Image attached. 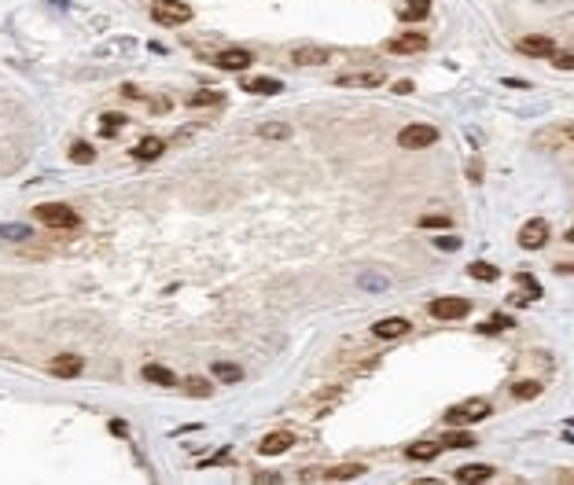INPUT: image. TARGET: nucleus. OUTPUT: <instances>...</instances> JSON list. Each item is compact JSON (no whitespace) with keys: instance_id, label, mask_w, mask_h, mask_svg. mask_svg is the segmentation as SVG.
<instances>
[{"instance_id":"f257e3e1","label":"nucleus","mask_w":574,"mask_h":485,"mask_svg":"<svg viewBox=\"0 0 574 485\" xmlns=\"http://www.w3.org/2000/svg\"><path fill=\"white\" fill-rule=\"evenodd\" d=\"M34 217L41 224H48V228H56V232H74V228H81V213L67 206V202H37L34 206Z\"/></svg>"},{"instance_id":"f03ea898","label":"nucleus","mask_w":574,"mask_h":485,"mask_svg":"<svg viewBox=\"0 0 574 485\" xmlns=\"http://www.w3.org/2000/svg\"><path fill=\"white\" fill-rule=\"evenodd\" d=\"M151 19L158 26H184L191 19V8L184 4V0H155Z\"/></svg>"},{"instance_id":"7ed1b4c3","label":"nucleus","mask_w":574,"mask_h":485,"mask_svg":"<svg viewBox=\"0 0 574 485\" xmlns=\"http://www.w3.org/2000/svg\"><path fill=\"white\" fill-rule=\"evenodd\" d=\"M398 144H401V147H409V151H423V147L438 144V129H434V125H423V122L405 125V129L398 133Z\"/></svg>"},{"instance_id":"20e7f679","label":"nucleus","mask_w":574,"mask_h":485,"mask_svg":"<svg viewBox=\"0 0 574 485\" xmlns=\"http://www.w3.org/2000/svg\"><path fill=\"white\" fill-rule=\"evenodd\" d=\"M471 312V301L467 298H434L431 301V316L434 320H464Z\"/></svg>"},{"instance_id":"39448f33","label":"nucleus","mask_w":574,"mask_h":485,"mask_svg":"<svg viewBox=\"0 0 574 485\" xmlns=\"http://www.w3.org/2000/svg\"><path fill=\"white\" fill-rule=\"evenodd\" d=\"M490 416V401H467V405H456L445 412V423H478V419Z\"/></svg>"},{"instance_id":"423d86ee","label":"nucleus","mask_w":574,"mask_h":485,"mask_svg":"<svg viewBox=\"0 0 574 485\" xmlns=\"http://www.w3.org/2000/svg\"><path fill=\"white\" fill-rule=\"evenodd\" d=\"M48 371L56 375V379H78L85 371V360H81V353H56L52 364H48Z\"/></svg>"},{"instance_id":"0eeeda50","label":"nucleus","mask_w":574,"mask_h":485,"mask_svg":"<svg viewBox=\"0 0 574 485\" xmlns=\"http://www.w3.org/2000/svg\"><path fill=\"white\" fill-rule=\"evenodd\" d=\"M545 239H549V224L541 217H530L523 224V232H519V246H523V250H541Z\"/></svg>"},{"instance_id":"6e6552de","label":"nucleus","mask_w":574,"mask_h":485,"mask_svg":"<svg viewBox=\"0 0 574 485\" xmlns=\"http://www.w3.org/2000/svg\"><path fill=\"white\" fill-rule=\"evenodd\" d=\"M431 41L423 34H401V37H390L387 41V52L390 56H412V52H427Z\"/></svg>"},{"instance_id":"1a4fd4ad","label":"nucleus","mask_w":574,"mask_h":485,"mask_svg":"<svg viewBox=\"0 0 574 485\" xmlns=\"http://www.w3.org/2000/svg\"><path fill=\"white\" fill-rule=\"evenodd\" d=\"M291 445H295V434H291V430H273V434H265V438L258 441V452H262V456H284Z\"/></svg>"},{"instance_id":"9d476101","label":"nucleus","mask_w":574,"mask_h":485,"mask_svg":"<svg viewBox=\"0 0 574 485\" xmlns=\"http://www.w3.org/2000/svg\"><path fill=\"white\" fill-rule=\"evenodd\" d=\"M519 52H523V56H534V59H552L556 56V41L541 37V34H530V37L519 41Z\"/></svg>"},{"instance_id":"9b49d317","label":"nucleus","mask_w":574,"mask_h":485,"mask_svg":"<svg viewBox=\"0 0 574 485\" xmlns=\"http://www.w3.org/2000/svg\"><path fill=\"white\" fill-rule=\"evenodd\" d=\"M251 63H254V56L243 52V48H225V52L214 56V67H221V70H247Z\"/></svg>"},{"instance_id":"f8f14e48","label":"nucleus","mask_w":574,"mask_h":485,"mask_svg":"<svg viewBox=\"0 0 574 485\" xmlns=\"http://www.w3.org/2000/svg\"><path fill=\"white\" fill-rule=\"evenodd\" d=\"M453 478L464 482V485H471V482H490V478H493V467H490V463H467V467H456V471H453Z\"/></svg>"},{"instance_id":"ddd939ff","label":"nucleus","mask_w":574,"mask_h":485,"mask_svg":"<svg viewBox=\"0 0 574 485\" xmlns=\"http://www.w3.org/2000/svg\"><path fill=\"white\" fill-rule=\"evenodd\" d=\"M409 331V320H401V316H387V320H379L376 327H372V335L383 338V342H390V338H401Z\"/></svg>"},{"instance_id":"4468645a","label":"nucleus","mask_w":574,"mask_h":485,"mask_svg":"<svg viewBox=\"0 0 574 485\" xmlns=\"http://www.w3.org/2000/svg\"><path fill=\"white\" fill-rule=\"evenodd\" d=\"M335 85H350V89H376V85H383V74L379 70H365V74H343Z\"/></svg>"},{"instance_id":"2eb2a0df","label":"nucleus","mask_w":574,"mask_h":485,"mask_svg":"<svg viewBox=\"0 0 574 485\" xmlns=\"http://www.w3.org/2000/svg\"><path fill=\"white\" fill-rule=\"evenodd\" d=\"M166 151V140H158V136H147L144 144H136L133 147V158H140V162H155L158 155Z\"/></svg>"},{"instance_id":"dca6fc26","label":"nucleus","mask_w":574,"mask_h":485,"mask_svg":"<svg viewBox=\"0 0 574 485\" xmlns=\"http://www.w3.org/2000/svg\"><path fill=\"white\" fill-rule=\"evenodd\" d=\"M243 89L254 92V96H280L284 85L276 81V78H251V81H243Z\"/></svg>"},{"instance_id":"f3484780","label":"nucleus","mask_w":574,"mask_h":485,"mask_svg":"<svg viewBox=\"0 0 574 485\" xmlns=\"http://www.w3.org/2000/svg\"><path fill=\"white\" fill-rule=\"evenodd\" d=\"M438 452H442L438 441H412V445L405 449V456H409V460H434Z\"/></svg>"},{"instance_id":"a211bd4d","label":"nucleus","mask_w":574,"mask_h":485,"mask_svg":"<svg viewBox=\"0 0 574 485\" xmlns=\"http://www.w3.org/2000/svg\"><path fill=\"white\" fill-rule=\"evenodd\" d=\"M431 15V0H405V8H401V19L405 23H420V19Z\"/></svg>"},{"instance_id":"6ab92c4d","label":"nucleus","mask_w":574,"mask_h":485,"mask_svg":"<svg viewBox=\"0 0 574 485\" xmlns=\"http://www.w3.org/2000/svg\"><path fill=\"white\" fill-rule=\"evenodd\" d=\"M144 379L155 382V386H173L177 375L169 371V368H162V364H147V368H144Z\"/></svg>"},{"instance_id":"aec40b11","label":"nucleus","mask_w":574,"mask_h":485,"mask_svg":"<svg viewBox=\"0 0 574 485\" xmlns=\"http://www.w3.org/2000/svg\"><path fill=\"white\" fill-rule=\"evenodd\" d=\"M328 59H332V56H328L324 48H299V52H295V63H299V67H313V63L321 67V63H328Z\"/></svg>"},{"instance_id":"412c9836","label":"nucleus","mask_w":574,"mask_h":485,"mask_svg":"<svg viewBox=\"0 0 574 485\" xmlns=\"http://www.w3.org/2000/svg\"><path fill=\"white\" fill-rule=\"evenodd\" d=\"M467 272H471V279H482V283H493L497 276H501V268L490 265V261H471L467 265Z\"/></svg>"},{"instance_id":"4be33fe9","label":"nucleus","mask_w":574,"mask_h":485,"mask_svg":"<svg viewBox=\"0 0 574 485\" xmlns=\"http://www.w3.org/2000/svg\"><path fill=\"white\" fill-rule=\"evenodd\" d=\"M361 474H365V467H361V463H346V467L324 471V478H328V482H350V478H361Z\"/></svg>"},{"instance_id":"5701e85b","label":"nucleus","mask_w":574,"mask_h":485,"mask_svg":"<svg viewBox=\"0 0 574 485\" xmlns=\"http://www.w3.org/2000/svg\"><path fill=\"white\" fill-rule=\"evenodd\" d=\"M210 371H214V379H221V382H240V379H243V368H240V364H225V360H217Z\"/></svg>"},{"instance_id":"b1692460","label":"nucleus","mask_w":574,"mask_h":485,"mask_svg":"<svg viewBox=\"0 0 574 485\" xmlns=\"http://www.w3.org/2000/svg\"><path fill=\"white\" fill-rule=\"evenodd\" d=\"M475 438L467 434V430H449V434H442V449H471Z\"/></svg>"},{"instance_id":"393cba45","label":"nucleus","mask_w":574,"mask_h":485,"mask_svg":"<svg viewBox=\"0 0 574 485\" xmlns=\"http://www.w3.org/2000/svg\"><path fill=\"white\" fill-rule=\"evenodd\" d=\"M258 136L262 140H287V136H291V129H287L284 122H265V125H258Z\"/></svg>"},{"instance_id":"a878e982","label":"nucleus","mask_w":574,"mask_h":485,"mask_svg":"<svg viewBox=\"0 0 574 485\" xmlns=\"http://www.w3.org/2000/svg\"><path fill=\"white\" fill-rule=\"evenodd\" d=\"M214 103H221V92L203 89V92H191L188 96V107H214Z\"/></svg>"},{"instance_id":"bb28decb","label":"nucleus","mask_w":574,"mask_h":485,"mask_svg":"<svg viewBox=\"0 0 574 485\" xmlns=\"http://www.w3.org/2000/svg\"><path fill=\"white\" fill-rule=\"evenodd\" d=\"M538 394H541L538 382H515L512 386V397H519V401H530V397H538Z\"/></svg>"},{"instance_id":"cd10ccee","label":"nucleus","mask_w":574,"mask_h":485,"mask_svg":"<svg viewBox=\"0 0 574 485\" xmlns=\"http://www.w3.org/2000/svg\"><path fill=\"white\" fill-rule=\"evenodd\" d=\"M30 228L26 224H0V239H26Z\"/></svg>"},{"instance_id":"c85d7f7f","label":"nucleus","mask_w":574,"mask_h":485,"mask_svg":"<svg viewBox=\"0 0 574 485\" xmlns=\"http://www.w3.org/2000/svg\"><path fill=\"white\" fill-rule=\"evenodd\" d=\"M552 67H560V70H574V48H563L552 56Z\"/></svg>"},{"instance_id":"c756f323","label":"nucleus","mask_w":574,"mask_h":485,"mask_svg":"<svg viewBox=\"0 0 574 485\" xmlns=\"http://www.w3.org/2000/svg\"><path fill=\"white\" fill-rule=\"evenodd\" d=\"M70 158H74V162H92L96 151H92L89 144H74V147H70Z\"/></svg>"},{"instance_id":"7c9ffc66","label":"nucleus","mask_w":574,"mask_h":485,"mask_svg":"<svg viewBox=\"0 0 574 485\" xmlns=\"http://www.w3.org/2000/svg\"><path fill=\"white\" fill-rule=\"evenodd\" d=\"M122 125H125V118H122V114H103V122H100L103 133H118Z\"/></svg>"},{"instance_id":"2f4dec72","label":"nucleus","mask_w":574,"mask_h":485,"mask_svg":"<svg viewBox=\"0 0 574 485\" xmlns=\"http://www.w3.org/2000/svg\"><path fill=\"white\" fill-rule=\"evenodd\" d=\"M504 327H512V320H508V316H490V323H482L478 331H486V335H490V331H504Z\"/></svg>"},{"instance_id":"473e14b6","label":"nucleus","mask_w":574,"mask_h":485,"mask_svg":"<svg viewBox=\"0 0 574 485\" xmlns=\"http://www.w3.org/2000/svg\"><path fill=\"white\" fill-rule=\"evenodd\" d=\"M184 390H188L191 397H206V394H210V382H199V379H191V382H184Z\"/></svg>"},{"instance_id":"72a5a7b5","label":"nucleus","mask_w":574,"mask_h":485,"mask_svg":"<svg viewBox=\"0 0 574 485\" xmlns=\"http://www.w3.org/2000/svg\"><path fill=\"white\" fill-rule=\"evenodd\" d=\"M420 228H449V217H423Z\"/></svg>"},{"instance_id":"f704fd0d","label":"nucleus","mask_w":574,"mask_h":485,"mask_svg":"<svg viewBox=\"0 0 574 485\" xmlns=\"http://www.w3.org/2000/svg\"><path fill=\"white\" fill-rule=\"evenodd\" d=\"M456 243H460V239H456V235H442V239H438V246H442V250H456Z\"/></svg>"},{"instance_id":"c9c22d12","label":"nucleus","mask_w":574,"mask_h":485,"mask_svg":"<svg viewBox=\"0 0 574 485\" xmlns=\"http://www.w3.org/2000/svg\"><path fill=\"white\" fill-rule=\"evenodd\" d=\"M523 287L530 290V298H538V294H541V287H538V283H534V279H530V276H523Z\"/></svg>"},{"instance_id":"e433bc0d","label":"nucleus","mask_w":574,"mask_h":485,"mask_svg":"<svg viewBox=\"0 0 574 485\" xmlns=\"http://www.w3.org/2000/svg\"><path fill=\"white\" fill-rule=\"evenodd\" d=\"M394 92H398V96H409V92H412V81H398Z\"/></svg>"},{"instance_id":"4c0bfd02","label":"nucleus","mask_w":574,"mask_h":485,"mask_svg":"<svg viewBox=\"0 0 574 485\" xmlns=\"http://www.w3.org/2000/svg\"><path fill=\"white\" fill-rule=\"evenodd\" d=\"M567 239H571V243H574V224H571V232H567Z\"/></svg>"},{"instance_id":"58836bf2","label":"nucleus","mask_w":574,"mask_h":485,"mask_svg":"<svg viewBox=\"0 0 574 485\" xmlns=\"http://www.w3.org/2000/svg\"><path fill=\"white\" fill-rule=\"evenodd\" d=\"M56 4H67V0H56Z\"/></svg>"},{"instance_id":"ea45409f","label":"nucleus","mask_w":574,"mask_h":485,"mask_svg":"<svg viewBox=\"0 0 574 485\" xmlns=\"http://www.w3.org/2000/svg\"><path fill=\"white\" fill-rule=\"evenodd\" d=\"M571 140H574V129H571Z\"/></svg>"}]
</instances>
